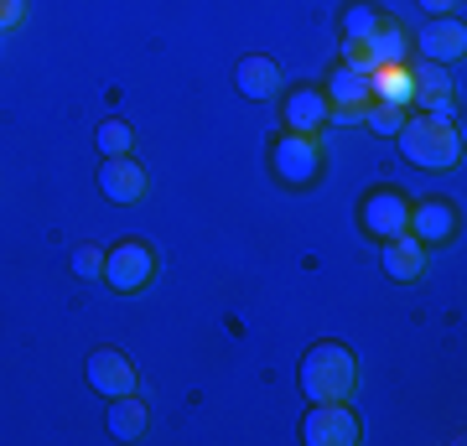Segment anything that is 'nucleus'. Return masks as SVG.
I'll use <instances>...</instances> for the list:
<instances>
[{
    "label": "nucleus",
    "mask_w": 467,
    "mask_h": 446,
    "mask_svg": "<svg viewBox=\"0 0 467 446\" xmlns=\"http://www.w3.org/2000/svg\"><path fill=\"white\" fill-rule=\"evenodd\" d=\"M416 52L426 57V63H462V52H467V26L462 16H431L426 26L416 32Z\"/></svg>",
    "instance_id": "obj_7"
},
{
    "label": "nucleus",
    "mask_w": 467,
    "mask_h": 446,
    "mask_svg": "<svg viewBox=\"0 0 467 446\" xmlns=\"http://www.w3.org/2000/svg\"><path fill=\"white\" fill-rule=\"evenodd\" d=\"M384 11L374 5V0H353L348 11H343V42H368V36L379 32Z\"/></svg>",
    "instance_id": "obj_17"
},
{
    "label": "nucleus",
    "mask_w": 467,
    "mask_h": 446,
    "mask_svg": "<svg viewBox=\"0 0 467 446\" xmlns=\"http://www.w3.org/2000/svg\"><path fill=\"white\" fill-rule=\"evenodd\" d=\"M67 264H73V275H84V281H88V275H104V254L94 244H78Z\"/></svg>",
    "instance_id": "obj_19"
},
{
    "label": "nucleus",
    "mask_w": 467,
    "mask_h": 446,
    "mask_svg": "<svg viewBox=\"0 0 467 446\" xmlns=\"http://www.w3.org/2000/svg\"><path fill=\"white\" fill-rule=\"evenodd\" d=\"M270 171L281 187H312L322 177V146L317 135H296V130H281L275 146H270Z\"/></svg>",
    "instance_id": "obj_3"
},
{
    "label": "nucleus",
    "mask_w": 467,
    "mask_h": 446,
    "mask_svg": "<svg viewBox=\"0 0 467 446\" xmlns=\"http://www.w3.org/2000/svg\"><path fill=\"white\" fill-rule=\"evenodd\" d=\"M94 140H99V156H130L135 130H130V119L109 115V119H99V130H94Z\"/></svg>",
    "instance_id": "obj_18"
},
{
    "label": "nucleus",
    "mask_w": 467,
    "mask_h": 446,
    "mask_svg": "<svg viewBox=\"0 0 467 446\" xmlns=\"http://www.w3.org/2000/svg\"><path fill=\"white\" fill-rule=\"evenodd\" d=\"M420 5H426L431 16H457V5H462V0H420Z\"/></svg>",
    "instance_id": "obj_21"
},
{
    "label": "nucleus",
    "mask_w": 467,
    "mask_h": 446,
    "mask_svg": "<svg viewBox=\"0 0 467 446\" xmlns=\"http://www.w3.org/2000/svg\"><path fill=\"white\" fill-rule=\"evenodd\" d=\"M405 218H410V198H405L400 187H368L364 198H358V229L368 239H395L405 233Z\"/></svg>",
    "instance_id": "obj_6"
},
{
    "label": "nucleus",
    "mask_w": 467,
    "mask_h": 446,
    "mask_svg": "<svg viewBox=\"0 0 467 446\" xmlns=\"http://www.w3.org/2000/svg\"><path fill=\"white\" fill-rule=\"evenodd\" d=\"M451 94H457V83H451V67L441 63H410V104L416 109H431V115H451Z\"/></svg>",
    "instance_id": "obj_11"
},
{
    "label": "nucleus",
    "mask_w": 467,
    "mask_h": 446,
    "mask_svg": "<svg viewBox=\"0 0 467 446\" xmlns=\"http://www.w3.org/2000/svg\"><path fill=\"white\" fill-rule=\"evenodd\" d=\"M150 275H156V249H150L146 239H119V244L104 254V281L115 285L119 296L146 291Z\"/></svg>",
    "instance_id": "obj_5"
},
{
    "label": "nucleus",
    "mask_w": 467,
    "mask_h": 446,
    "mask_svg": "<svg viewBox=\"0 0 467 446\" xmlns=\"http://www.w3.org/2000/svg\"><path fill=\"white\" fill-rule=\"evenodd\" d=\"M146 405H140V395H115L109 399V415H104V426H109V436H115V441H135V436H140V430H146Z\"/></svg>",
    "instance_id": "obj_16"
},
{
    "label": "nucleus",
    "mask_w": 467,
    "mask_h": 446,
    "mask_svg": "<svg viewBox=\"0 0 467 446\" xmlns=\"http://www.w3.org/2000/svg\"><path fill=\"white\" fill-rule=\"evenodd\" d=\"M281 63H275V57H265V52H250V57H244V63L234 67V88H239V94H244V99H275V94H281Z\"/></svg>",
    "instance_id": "obj_14"
},
{
    "label": "nucleus",
    "mask_w": 467,
    "mask_h": 446,
    "mask_svg": "<svg viewBox=\"0 0 467 446\" xmlns=\"http://www.w3.org/2000/svg\"><path fill=\"white\" fill-rule=\"evenodd\" d=\"M322 94H327V104H333L337 119H358V109L374 99V78H368L358 63H348V57H343V63L333 67V78H327V88H322Z\"/></svg>",
    "instance_id": "obj_8"
},
{
    "label": "nucleus",
    "mask_w": 467,
    "mask_h": 446,
    "mask_svg": "<svg viewBox=\"0 0 467 446\" xmlns=\"http://www.w3.org/2000/svg\"><path fill=\"white\" fill-rule=\"evenodd\" d=\"M400 156L420 171H451L462 161V125L451 115H431V109H405L400 130Z\"/></svg>",
    "instance_id": "obj_1"
},
{
    "label": "nucleus",
    "mask_w": 467,
    "mask_h": 446,
    "mask_svg": "<svg viewBox=\"0 0 467 446\" xmlns=\"http://www.w3.org/2000/svg\"><path fill=\"white\" fill-rule=\"evenodd\" d=\"M405 233H410V239H420L426 249L447 244L451 233H457V202H451V198H420V202H410Z\"/></svg>",
    "instance_id": "obj_9"
},
{
    "label": "nucleus",
    "mask_w": 467,
    "mask_h": 446,
    "mask_svg": "<svg viewBox=\"0 0 467 446\" xmlns=\"http://www.w3.org/2000/svg\"><path fill=\"white\" fill-rule=\"evenodd\" d=\"M99 192L109 202H140L146 198V171H140V161L135 156H104V166H99Z\"/></svg>",
    "instance_id": "obj_13"
},
{
    "label": "nucleus",
    "mask_w": 467,
    "mask_h": 446,
    "mask_svg": "<svg viewBox=\"0 0 467 446\" xmlns=\"http://www.w3.org/2000/svg\"><path fill=\"white\" fill-rule=\"evenodd\" d=\"M364 436L358 415L348 410V399H312V410L301 415V441L306 446H353Z\"/></svg>",
    "instance_id": "obj_4"
},
{
    "label": "nucleus",
    "mask_w": 467,
    "mask_h": 446,
    "mask_svg": "<svg viewBox=\"0 0 467 446\" xmlns=\"http://www.w3.org/2000/svg\"><path fill=\"white\" fill-rule=\"evenodd\" d=\"M21 16H26V0H0V32L21 26Z\"/></svg>",
    "instance_id": "obj_20"
},
{
    "label": "nucleus",
    "mask_w": 467,
    "mask_h": 446,
    "mask_svg": "<svg viewBox=\"0 0 467 446\" xmlns=\"http://www.w3.org/2000/svg\"><path fill=\"white\" fill-rule=\"evenodd\" d=\"M84 374H88V384H94L104 399L130 395L135 389V364L119 353V347H94V353L84 358Z\"/></svg>",
    "instance_id": "obj_12"
},
{
    "label": "nucleus",
    "mask_w": 467,
    "mask_h": 446,
    "mask_svg": "<svg viewBox=\"0 0 467 446\" xmlns=\"http://www.w3.org/2000/svg\"><path fill=\"white\" fill-rule=\"evenodd\" d=\"M379 260H384V275H389V281H420V275H426V244L410 239V233L384 239Z\"/></svg>",
    "instance_id": "obj_15"
},
{
    "label": "nucleus",
    "mask_w": 467,
    "mask_h": 446,
    "mask_svg": "<svg viewBox=\"0 0 467 446\" xmlns=\"http://www.w3.org/2000/svg\"><path fill=\"white\" fill-rule=\"evenodd\" d=\"M296 384L306 399H348L358 384V364L343 343H312L296 368Z\"/></svg>",
    "instance_id": "obj_2"
},
{
    "label": "nucleus",
    "mask_w": 467,
    "mask_h": 446,
    "mask_svg": "<svg viewBox=\"0 0 467 446\" xmlns=\"http://www.w3.org/2000/svg\"><path fill=\"white\" fill-rule=\"evenodd\" d=\"M281 125L296 135H317L322 125H333V104H327V94H322L317 83H301V88H291L281 104Z\"/></svg>",
    "instance_id": "obj_10"
}]
</instances>
